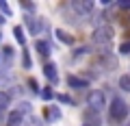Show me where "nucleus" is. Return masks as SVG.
Returning a JSON list of instances; mask_svg holds the SVG:
<instances>
[{
  "label": "nucleus",
  "instance_id": "f257e3e1",
  "mask_svg": "<svg viewBox=\"0 0 130 126\" xmlns=\"http://www.w3.org/2000/svg\"><path fill=\"white\" fill-rule=\"evenodd\" d=\"M108 115L115 122H126L128 120V104H126V100L113 98L111 104H108Z\"/></svg>",
  "mask_w": 130,
  "mask_h": 126
},
{
  "label": "nucleus",
  "instance_id": "f03ea898",
  "mask_svg": "<svg viewBox=\"0 0 130 126\" xmlns=\"http://www.w3.org/2000/svg\"><path fill=\"white\" fill-rule=\"evenodd\" d=\"M113 28L108 26V24H100V26L93 28V33H91V41L98 44V46H108V44L113 41Z\"/></svg>",
  "mask_w": 130,
  "mask_h": 126
},
{
  "label": "nucleus",
  "instance_id": "7ed1b4c3",
  "mask_svg": "<svg viewBox=\"0 0 130 126\" xmlns=\"http://www.w3.org/2000/svg\"><path fill=\"white\" fill-rule=\"evenodd\" d=\"M87 104H89V111H93V113L102 111L106 107V96H104V91L102 89H91L87 93Z\"/></svg>",
  "mask_w": 130,
  "mask_h": 126
},
{
  "label": "nucleus",
  "instance_id": "20e7f679",
  "mask_svg": "<svg viewBox=\"0 0 130 126\" xmlns=\"http://www.w3.org/2000/svg\"><path fill=\"white\" fill-rule=\"evenodd\" d=\"M70 7L80 15V18H87V15H91V11H93V0H74Z\"/></svg>",
  "mask_w": 130,
  "mask_h": 126
},
{
  "label": "nucleus",
  "instance_id": "39448f33",
  "mask_svg": "<svg viewBox=\"0 0 130 126\" xmlns=\"http://www.w3.org/2000/svg\"><path fill=\"white\" fill-rule=\"evenodd\" d=\"M43 76L48 78V83H50V85L59 83V70H56V63H54V61H46V63H43Z\"/></svg>",
  "mask_w": 130,
  "mask_h": 126
},
{
  "label": "nucleus",
  "instance_id": "423d86ee",
  "mask_svg": "<svg viewBox=\"0 0 130 126\" xmlns=\"http://www.w3.org/2000/svg\"><path fill=\"white\" fill-rule=\"evenodd\" d=\"M26 26L30 28V35H39L43 28H46V24H43L41 20L32 18V15H26Z\"/></svg>",
  "mask_w": 130,
  "mask_h": 126
},
{
  "label": "nucleus",
  "instance_id": "0eeeda50",
  "mask_svg": "<svg viewBox=\"0 0 130 126\" xmlns=\"http://www.w3.org/2000/svg\"><path fill=\"white\" fill-rule=\"evenodd\" d=\"M43 117H46V122H56L61 120V111L56 104H48L46 109H43Z\"/></svg>",
  "mask_w": 130,
  "mask_h": 126
},
{
  "label": "nucleus",
  "instance_id": "6e6552de",
  "mask_svg": "<svg viewBox=\"0 0 130 126\" xmlns=\"http://www.w3.org/2000/svg\"><path fill=\"white\" fill-rule=\"evenodd\" d=\"M67 85L74 87V89H87L89 87V80L87 78H80V76H76V74H70V76H67Z\"/></svg>",
  "mask_w": 130,
  "mask_h": 126
},
{
  "label": "nucleus",
  "instance_id": "1a4fd4ad",
  "mask_svg": "<svg viewBox=\"0 0 130 126\" xmlns=\"http://www.w3.org/2000/svg\"><path fill=\"white\" fill-rule=\"evenodd\" d=\"M22 122H24V113L18 111V109L7 115V126H22Z\"/></svg>",
  "mask_w": 130,
  "mask_h": 126
},
{
  "label": "nucleus",
  "instance_id": "9d476101",
  "mask_svg": "<svg viewBox=\"0 0 130 126\" xmlns=\"http://www.w3.org/2000/svg\"><path fill=\"white\" fill-rule=\"evenodd\" d=\"M35 50H37L41 57H46V59L52 54V48H50V44H48L46 39H37V41H35Z\"/></svg>",
  "mask_w": 130,
  "mask_h": 126
},
{
  "label": "nucleus",
  "instance_id": "9b49d317",
  "mask_svg": "<svg viewBox=\"0 0 130 126\" xmlns=\"http://www.w3.org/2000/svg\"><path fill=\"white\" fill-rule=\"evenodd\" d=\"M54 35H56V39H59V41H63V44H67V46H74V35H70L67 33V31H63V28H56L54 31Z\"/></svg>",
  "mask_w": 130,
  "mask_h": 126
},
{
  "label": "nucleus",
  "instance_id": "f8f14e48",
  "mask_svg": "<svg viewBox=\"0 0 130 126\" xmlns=\"http://www.w3.org/2000/svg\"><path fill=\"white\" fill-rule=\"evenodd\" d=\"M83 126H102V120L98 117V113L87 111V113H85V124Z\"/></svg>",
  "mask_w": 130,
  "mask_h": 126
},
{
  "label": "nucleus",
  "instance_id": "ddd939ff",
  "mask_svg": "<svg viewBox=\"0 0 130 126\" xmlns=\"http://www.w3.org/2000/svg\"><path fill=\"white\" fill-rule=\"evenodd\" d=\"M119 89H121V91H128V93H130V72H128V74H121V76H119Z\"/></svg>",
  "mask_w": 130,
  "mask_h": 126
},
{
  "label": "nucleus",
  "instance_id": "4468645a",
  "mask_svg": "<svg viewBox=\"0 0 130 126\" xmlns=\"http://www.w3.org/2000/svg\"><path fill=\"white\" fill-rule=\"evenodd\" d=\"M13 35H15V39H18V44H26V35H24V28L22 26H15L13 28Z\"/></svg>",
  "mask_w": 130,
  "mask_h": 126
},
{
  "label": "nucleus",
  "instance_id": "2eb2a0df",
  "mask_svg": "<svg viewBox=\"0 0 130 126\" xmlns=\"http://www.w3.org/2000/svg\"><path fill=\"white\" fill-rule=\"evenodd\" d=\"M9 104H11V96L7 91H0V111H5Z\"/></svg>",
  "mask_w": 130,
  "mask_h": 126
},
{
  "label": "nucleus",
  "instance_id": "dca6fc26",
  "mask_svg": "<svg viewBox=\"0 0 130 126\" xmlns=\"http://www.w3.org/2000/svg\"><path fill=\"white\" fill-rule=\"evenodd\" d=\"M54 98H56V102H63V104H74V100H72L70 96H67V93H56Z\"/></svg>",
  "mask_w": 130,
  "mask_h": 126
},
{
  "label": "nucleus",
  "instance_id": "f3484780",
  "mask_svg": "<svg viewBox=\"0 0 130 126\" xmlns=\"http://www.w3.org/2000/svg\"><path fill=\"white\" fill-rule=\"evenodd\" d=\"M41 98H43V100H50V98H54V91L50 89V85L41 89Z\"/></svg>",
  "mask_w": 130,
  "mask_h": 126
},
{
  "label": "nucleus",
  "instance_id": "a211bd4d",
  "mask_svg": "<svg viewBox=\"0 0 130 126\" xmlns=\"http://www.w3.org/2000/svg\"><path fill=\"white\" fill-rule=\"evenodd\" d=\"M119 54H130V39L119 44Z\"/></svg>",
  "mask_w": 130,
  "mask_h": 126
},
{
  "label": "nucleus",
  "instance_id": "6ab92c4d",
  "mask_svg": "<svg viewBox=\"0 0 130 126\" xmlns=\"http://www.w3.org/2000/svg\"><path fill=\"white\" fill-rule=\"evenodd\" d=\"M0 11H2V15H7V18H9V15H11V7L7 5L5 0H0Z\"/></svg>",
  "mask_w": 130,
  "mask_h": 126
},
{
  "label": "nucleus",
  "instance_id": "aec40b11",
  "mask_svg": "<svg viewBox=\"0 0 130 126\" xmlns=\"http://www.w3.org/2000/svg\"><path fill=\"white\" fill-rule=\"evenodd\" d=\"M22 61H24V67H26V70L32 65V63H30V57H28V52H26V50H22Z\"/></svg>",
  "mask_w": 130,
  "mask_h": 126
},
{
  "label": "nucleus",
  "instance_id": "412c9836",
  "mask_svg": "<svg viewBox=\"0 0 130 126\" xmlns=\"http://www.w3.org/2000/svg\"><path fill=\"white\" fill-rule=\"evenodd\" d=\"M87 52H89V46H83V48H76L72 54L74 57H83V54H87Z\"/></svg>",
  "mask_w": 130,
  "mask_h": 126
},
{
  "label": "nucleus",
  "instance_id": "4be33fe9",
  "mask_svg": "<svg viewBox=\"0 0 130 126\" xmlns=\"http://www.w3.org/2000/svg\"><path fill=\"white\" fill-rule=\"evenodd\" d=\"M2 57H5V59H11V57H13V48L5 46V48H2Z\"/></svg>",
  "mask_w": 130,
  "mask_h": 126
},
{
  "label": "nucleus",
  "instance_id": "5701e85b",
  "mask_svg": "<svg viewBox=\"0 0 130 126\" xmlns=\"http://www.w3.org/2000/svg\"><path fill=\"white\" fill-rule=\"evenodd\" d=\"M28 85H30V89H32L35 93H41V89L37 87V80H35V78H30V80H28Z\"/></svg>",
  "mask_w": 130,
  "mask_h": 126
},
{
  "label": "nucleus",
  "instance_id": "b1692460",
  "mask_svg": "<svg viewBox=\"0 0 130 126\" xmlns=\"http://www.w3.org/2000/svg\"><path fill=\"white\" fill-rule=\"evenodd\" d=\"M18 111H22L24 115H26V113L30 111V104H28V102H20V109H18Z\"/></svg>",
  "mask_w": 130,
  "mask_h": 126
},
{
  "label": "nucleus",
  "instance_id": "393cba45",
  "mask_svg": "<svg viewBox=\"0 0 130 126\" xmlns=\"http://www.w3.org/2000/svg\"><path fill=\"white\" fill-rule=\"evenodd\" d=\"M20 7L26 9V11H35V5H32V2H20Z\"/></svg>",
  "mask_w": 130,
  "mask_h": 126
},
{
  "label": "nucleus",
  "instance_id": "a878e982",
  "mask_svg": "<svg viewBox=\"0 0 130 126\" xmlns=\"http://www.w3.org/2000/svg\"><path fill=\"white\" fill-rule=\"evenodd\" d=\"M117 7H119V9H130V0H119Z\"/></svg>",
  "mask_w": 130,
  "mask_h": 126
},
{
  "label": "nucleus",
  "instance_id": "bb28decb",
  "mask_svg": "<svg viewBox=\"0 0 130 126\" xmlns=\"http://www.w3.org/2000/svg\"><path fill=\"white\" fill-rule=\"evenodd\" d=\"M5 22H7V18H5L2 13H0V24H5Z\"/></svg>",
  "mask_w": 130,
  "mask_h": 126
},
{
  "label": "nucleus",
  "instance_id": "cd10ccee",
  "mask_svg": "<svg viewBox=\"0 0 130 126\" xmlns=\"http://www.w3.org/2000/svg\"><path fill=\"white\" fill-rule=\"evenodd\" d=\"M124 126H130V117H128V120H126V122H124Z\"/></svg>",
  "mask_w": 130,
  "mask_h": 126
},
{
  "label": "nucleus",
  "instance_id": "c85d7f7f",
  "mask_svg": "<svg viewBox=\"0 0 130 126\" xmlns=\"http://www.w3.org/2000/svg\"><path fill=\"white\" fill-rule=\"evenodd\" d=\"M0 59H2V52H0Z\"/></svg>",
  "mask_w": 130,
  "mask_h": 126
},
{
  "label": "nucleus",
  "instance_id": "c756f323",
  "mask_svg": "<svg viewBox=\"0 0 130 126\" xmlns=\"http://www.w3.org/2000/svg\"><path fill=\"white\" fill-rule=\"evenodd\" d=\"M0 39H2V33H0Z\"/></svg>",
  "mask_w": 130,
  "mask_h": 126
}]
</instances>
